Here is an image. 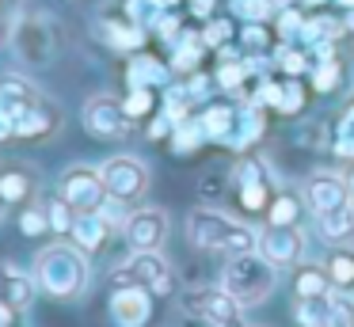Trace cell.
Returning <instances> with one entry per match:
<instances>
[{"mask_svg":"<svg viewBox=\"0 0 354 327\" xmlns=\"http://www.w3.org/2000/svg\"><path fill=\"white\" fill-rule=\"evenodd\" d=\"M316 232L331 243L351 240L354 236V205H339V209H331V213H320V217H316Z\"/></svg>","mask_w":354,"mask_h":327,"instance_id":"obj_19","label":"cell"},{"mask_svg":"<svg viewBox=\"0 0 354 327\" xmlns=\"http://www.w3.org/2000/svg\"><path fill=\"white\" fill-rule=\"evenodd\" d=\"M278 281V266L267 263L259 251H248V255H229L221 274V289L240 304V308H252V304H263L270 293H274Z\"/></svg>","mask_w":354,"mask_h":327,"instance_id":"obj_3","label":"cell"},{"mask_svg":"<svg viewBox=\"0 0 354 327\" xmlns=\"http://www.w3.org/2000/svg\"><path fill=\"white\" fill-rule=\"evenodd\" d=\"M62 198H65V202H69L77 213L100 209V205L107 202V183H103L100 167L73 164L69 171L62 175Z\"/></svg>","mask_w":354,"mask_h":327,"instance_id":"obj_5","label":"cell"},{"mask_svg":"<svg viewBox=\"0 0 354 327\" xmlns=\"http://www.w3.org/2000/svg\"><path fill=\"white\" fill-rule=\"evenodd\" d=\"M39 286H35V274H24L16 263H0V297L12 304V308H27L35 301Z\"/></svg>","mask_w":354,"mask_h":327,"instance_id":"obj_15","label":"cell"},{"mask_svg":"<svg viewBox=\"0 0 354 327\" xmlns=\"http://www.w3.org/2000/svg\"><path fill=\"white\" fill-rule=\"evenodd\" d=\"M12 137H16V122L8 114H0V141H12Z\"/></svg>","mask_w":354,"mask_h":327,"instance_id":"obj_43","label":"cell"},{"mask_svg":"<svg viewBox=\"0 0 354 327\" xmlns=\"http://www.w3.org/2000/svg\"><path fill=\"white\" fill-rule=\"evenodd\" d=\"M187 240L198 251H217V255H248L259 251V232L244 221H232L229 213L214 205H198L187 213Z\"/></svg>","mask_w":354,"mask_h":327,"instance_id":"obj_1","label":"cell"},{"mask_svg":"<svg viewBox=\"0 0 354 327\" xmlns=\"http://www.w3.org/2000/svg\"><path fill=\"white\" fill-rule=\"evenodd\" d=\"M232 15H240V19H248V23H259L263 15H267V8H270V0H232Z\"/></svg>","mask_w":354,"mask_h":327,"instance_id":"obj_38","label":"cell"},{"mask_svg":"<svg viewBox=\"0 0 354 327\" xmlns=\"http://www.w3.org/2000/svg\"><path fill=\"white\" fill-rule=\"evenodd\" d=\"M232 187H236L240 205L248 213H263L270 205V179H267V167L259 160H240L232 167Z\"/></svg>","mask_w":354,"mask_h":327,"instance_id":"obj_12","label":"cell"},{"mask_svg":"<svg viewBox=\"0 0 354 327\" xmlns=\"http://www.w3.org/2000/svg\"><path fill=\"white\" fill-rule=\"evenodd\" d=\"M111 324L115 327H145L153 319V293L141 286H115L111 289Z\"/></svg>","mask_w":354,"mask_h":327,"instance_id":"obj_8","label":"cell"},{"mask_svg":"<svg viewBox=\"0 0 354 327\" xmlns=\"http://www.w3.org/2000/svg\"><path fill=\"white\" fill-rule=\"evenodd\" d=\"M115 286H141L153 297H168L171 293V266L160 251H133L115 274H111Z\"/></svg>","mask_w":354,"mask_h":327,"instance_id":"obj_4","label":"cell"},{"mask_svg":"<svg viewBox=\"0 0 354 327\" xmlns=\"http://www.w3.org/2000/svg\"><path fill=\"white\" fill-rule=\"evenodd\" d=\"M293 316H297L301 327H328V319H331V293L297 297V304H293Z\"/></svg>","mask_w":354,"mask_h":327,"instance_id":"obj_23","label":"cell"},{"mask_svg":"<svg viewBox=\"0 0 354 327\" xmlns=\"http://www.w3.org/2000/svg\"><path fill=\"white\" fill-rule=\"evenodd\" d=\"M259 255L274 266H293L305 259V232L297 225H267L259 232Z\"/></svg>","mask_w":354,"mask_h":327,"instance_id":"obj_9","label":"cell"},{"mask_svg":"<svg viewBox=\"0 0 354 327\" xmlns=\"http://www.w3.org/2000/svg\"><path fill=\"white\" fill-rule=\"evenodd\" d=\"M122 111H126V118H130V122L149 118V114H153V88H133L130 95H126Z\"/></svg>","mask_w":354,"mask_h":327,"instance_id":"obj_33","label":"cell"},{"mask_svg":"<svg viewBox=\"0 0 354 327\" xmlns=\"http://www.w3.org/2000/svg\"><path fill=\"white\" fill-rule=\"evenodd\" d=\"M202 137H206V129H202L198 118H187L179 122V126H171V149L176 152H191L202 144Z\"/></svg>","mask_w":354,"mask_h":327,"instance_id":"obj_27","label":"cell"},{"mask_svg":"<svg viewBox=\"0 0 354 327\" xmlns=\"http://www.w3.org/2000/svg\"><path fill=\"white\" fill-rule=\"evenodd\" d=\"M153 4H156V8H160V12H168V8H171V4H176V0H153Z\"/></svg>","mask_w":354,"mask_h":327,"instance_id":"obj_47","label":"cell"},{"mask_svg":"<svg viewBox=\"0 0 354 327\" xmlns=\"http://www.w3.org/2000/svg\"><path fill=\"white\" fill-rule=\"evenodd\" d=\"M278 61H282V68H286V73H290V76H297V73H305V53H297V50H282V57H278Z\"/></svg>","mask_w":354,"mask_h":327,"instance_id":"obj_40","label":"cell"},{"mask_svg":"<svg viewBox=\"0 0 354 327\" xmlns=\"http://www.w3.org/2000/svg\"><path fill=\"white\" fill-rule=\"evenodd\" d=\"M301 27H305V19H301L297 12H282V23H278V30H282L286 38H290V35H301Z\"/></svg>","mask_w":354,"mask_h":327,"instance_id":"obj_41","label":"cell"},{"mask_svg":"<svg viewBox=\"0 0 354 327\" xmlns=\"http://www.w3.org/2000/svg\"><path fill=\"white\" fill-rule=\"evenodd\" d=\"M202 50H206V38H202V35H187L183 42H179V53L171 57V68H176V73H191V68L202 61Z\"/></svg>","mask_w":354,"mask_h":327,"instance_id":"obj_26","label":"cell"},{"mask_svg":"<svg viewBox=\"0 0 354 327\" xmlns=\"http://www.w3.org/2000/svg\"><path fill=\"white\" fill-rule=\"evenodd\" d=\"M54 126H57V118L39 103L35 111H27V114H19V118H16V137H42V133H50Z\"/></svg>","mask_w":354,"mask_h":327,"instance_id":"obj_25","label":"cell"},{"mask_svg":"<svg viewBox=\"0 0 354 327\" xmlns=\"http://www.w3.org/2000/svg\"><path fill=\"white\" fill-rule=\"evenodd\" d=\"M122 232L133 251H160L164 236H168V213L156 209V205H141V209L130 213Z\"/></svg>","mask_w":354,"mask_h":327,"instance_id":"obj_11","label":"cell"},{"mask_svg":"<svg viewBox=\"0 0 354 327\" xmlns=\"http://www.w3.org/2000/svg\"><path fill=\"white\" fill-rule=\"evenodd\" d=\"M328 327H354V293L335 289L331 293V319Z\"/></svg>","mask_w":354,"mask_h":327,"instance_id":"obj_32","label":"cell"},{"mask_svg":"<svg viewBox=\"0 0 354 327\" xmlns=\"http://www.w3.org/2000/svg\"><path fill=\"white\" fill-rule=\"evenodd\" d=\"M339 80H343V65H339L335 57H328V61L316 65V73H313V88L316 91H335Z\"/></svg>","mask_w":354,"mask_h":327,"instance_id":"obj_35","label":"cell"},{"mask_svg":"<svg viewBox=\"0 0 354 327\" xmlns=\"http://www.w3.org/2000/svg\"><path fill=\"white\" fill-rule=\"evenodd\" d=\"M301 106H305V88H301L297 80H278V103H274V111L297 114Z\"/></svg>","mask_w":354,"mask_h":327,"instance_id":"obj_31","label":"cell"},{"mask_svg":"<svg viewBox=\"0 0 354 327\" xmlns=\"http://www.w3.org/2000/svg\"><path fill=\"white\" fill-rule=\"evenodd\" d=\"M191 12H194V15H202V19H206V15L214 12V0H191Z\"/></svg>","mask_w":354,"mask_h":327,"instance_id":"obj_45","label":"cell"},{"mask_svg":"<svg viewBox=\"0 0 354 327\" xmlns=\"http://www.w3.org/2000/svg\"><path fill=\"white\" fill-rule=\"evenodd\" d=\"M308 4H320V0H308Z\"/></svg>","mask_w":354,"mask_h":327,"instance_id":"obj_52","label":"cell"},{"mask_svg":"<svg viewBox=\"0 0 354 327\" xmlns=\"http://www.w3.org/2000/svg\"><path fill=\"white\" fill-rule=\"evenodd\" d=\"M103 183H107V194L111 198H122V202H133V198L145 194L149 187V167L141 164L138 156H111L107 164L100 167Z\"/></svg>","mask_w":354,"mask_h":327,"instance_id":"obj_7","label":"cell"},{"mask_svg":"<svg viewBox=\"0 0 354 327\" xmlns=\"http://www.w3.org/2000/svg\"><path fill=\"white\" fill-rule=\"evenodd\" d=\"M141 23H107V42L115 46V50H138L141 46Z\"/></svg>","mask_w":354,"mask_h":327,"instance_id":"obj_29","label":"cell"},{"mask_svg":"<svg viewBox=\"0 0 354 327\" xmlns=\"http://www.w3.org/2000/svg\"><path fill=\"white\" fill-rule=\"evenodd\" d=\"M171 68L164 65L160 57H153V53H138V57L130 61V68H126V80H130V88H156V84L168 80Z\"/></svg>","mask_w":354,"mask_h":327,"instance_id":"obj_18","label":"cell"},{"mask_svg":"<svg viewBox=\"0 0 354 327\" xmlns=\"http://www.w3.org/2000/svg\"><path fill=\"white\" fill-rule=\"evenodd\" d=\"M107 221L100 217V209H84V213H77V221H73V243H77L80 251H100L103 247V240H107Z\"/></svg>","mask_w":354,"mask_h":327,"instance_id":"obj_17","label":"cell"},{"mask_svg":"<svg viewBox=\"0 0 354 327\" xmlns=\"http://www.w3.org/2000/svg\"><path fill=\"white\" fill-rule=\"evenodd\" d=\"M293 293H297V297L331 293L328 270H324V266H316V263H297V270H293Z\"/></svg>","mask_w":354,"mask_h":327,"instance_id":"obj_22","label":"cell"},{"mask_svg":"<svg viewBox=\"0 0 354 327\" xmlns=\"http://www.w3.org/2000/svg\"><path fill=\"white\" fill-rule=\"evenodd\" d=\"M4 205H8V202H4V198H0V217H4Z\"/></svg>","mask_w":354,"mask_h":327,"instance_id":"obj_51","label":"cell"},{"mask_svg":"<svg viewBox=\"0 0 354 327\" xmlns=\"http://www.w3.org/2000/svg\"><path fill=\"white\" fill-rule=\"evenodd\" d=\"M46 217H50V232H73V221H77V209H73L65 198H54L46 205Z\"/></svg>","mask_w":354,"mask_h":327,"instance_id":"obj_34","label":"cell"},{"mask_svg":"<svg viewBox=\"0 0 354 327\" xmlns=\"http://www.w3.org/2000/svg\"><path fill=\"white\" fill-rule=\"evenodd\" d=\"M225 35H229V23H214V27H206V30H202V38H206V46H217Z\"/></svg>","mask_w":354,"mask_h":327,"instance_id":"obj_42","label":"cell"},{"mask_svg":"<svg viewBox=\"0 0 354 327\" xmlns=\"http://www.w3.org/2000/svg\"><path fill=\"white\" fill-rule=\"evenodd\" d=\"M339 137H354V103H351V111H346V118H343V129H339Z\"/></svg>","mask_w":354,"mask_h":327,"instance_id":"obj_46","label":"cell"},{"mask_svg":"<svg viewBox=\"0 0 354 327\" xmlns=\"http://www.w3.org/2000/svg\"><path fill=\"white\" fill-rule=\"evenodd\" d=\"M346 187H351V198H354V171L346 175Z\"/></svg>","mask_w":354,"mask_h":327,"instance_id":"obj_48","label":"cell"},{"mask_svg":"<svg viewBox=\"0 0 354 327\" xmlns=\"http://www.w3.org/2000/svg\"><path fill=\"white\" fill-rule=\"evenodd\" d=\"M35 286L54 301L80 297L88 286V259L77 243H50L35 255Z\"/></svg>","mask_w":354,"mask_h":327,"instance_id":"obj_2","label":"cell"},{"mask_svg":"<svg viewBox=\"0 0 354 327\" xmlns=\"http://www.w3.org/2000/svg\"><path fill=\"white\" fill-rule=\"evenodd\" d=\"M343 27H351V30H354V12H351V15H346V23H343Z\"/></svg>","mask_w":354,"mask_h":327,"instance_id":"obj_49","label":"cell"},{"mask_svg":"<svg viewBox=\"0 0 354 327\" xmlns=\"http://www.w3.org/2000/svg\"><path fill=\"white\" fill-rule=\"evenodd\" d=\"M198 122H202V129H206L209 141H221V144H225L232 122H236V111H232V106H209V111H202Z\"/></svg>","mask_w":354,"mask_h":327,"instance_id":"obj_24","label":"cell"},{"mask_svg":"<svg viewBox=\"0 0 354 327\" xmlns=\"http://www.w3.org/2000/svg\"><path fill=\"white\" fill-rule=\"evenodd\" d=\"M183 308L209 327H244L240 324V304L225 289H191L183 297Z\"/></svg>","mask_w":354,"mask_h":327,"instance_id":"obj_6","label":"cell"},{"mask_svg":"<svg viewBox=\"0 0 354 327\" xmlns=\"http://www.w3.org/2000/svg\"><path fill=\"white\" fill-rule=\"evenodd\" d=\"M301 202L293 194H274L267 205V225H297Z\"/></svg>","mask_w":354,"mask_h":327,"instance_id":"obj_28","label":"cell"},{"mask_svg":"<svg viewBox=\"0 0 354 327\" xmlns=\"http://www.w3.org/2000/svg\"><path fill=\"white\" fill-rule=\"evenodd\" d=\"M244 76H248V65H221L217 68V84H221V88H240V84H244Z\"/></svg>","mask_w":354,"mask_h":327,"instance_id":"obj_39","label":"cell"},{"mask_svg":"<svg viewBox=\"0 0 354 327\" xmlns=\"http://www.w3.org/2000/svg\"><path fill=\"white\" fill-rule=\"evenodd\" d=\"M122 205H126L122 198H111V194H107V202L100 205V217L107 221V228H126V221H130V213H126Z\"/></svg>","mask_w":354,"mask_h":327,"instance_id":"obj_37","label":"cell"},{"mask_svg":"<svg viewBox=\"0 0 354 327\" xmlns=\"http://www.w3.org/2000/svg\"><path fill=\"white\" fill-rule=\"evenodd\" d=\"M335 35H339V23H335V19H328V15L305 19V27H301V38H305L308 46H316V42H331Z\"/></svg>","mask_w":354,"mask_h":327,"instance_id":"obj_30","label":"cell"},{"mask_svg":"<svg viewBox=\"0 0 354 327\" xmlns=\"http://www.w3.org/2000/svg\"><path fill=\"white\" fill-rule=\"evenodd\" d=\"M84 129L92 137H122L130 129V118H126L122 103L115 95H92L84 103Z\"/></svg>","mask_w":354,"mask_h":327,"instance_id":"obj_13","label":"cell"},{"mask_svg":"<svg viewBox=\"0 0 354 327\" xmlns=\"http://www.w3.org/2000/svg\"><path fill=\"white\" fill-rule=\"evenodd\" d=\"M42 99H39V91L31 88L27 80H0V114H8L12 122L19 118V114H27V111H35Z\"/></svg>","mask_w":354,"mask_h":327,"instance_id":"obj_16","label":"cell"},{"mask_svg":"<svg viewBox=\"0 0 354 327\" xmlns=\"http://www.w3.org/2000/svg\"><path fill=\"white\" fill-rule=\"evenodd\" d=\"M35 187H39V179H35V171H27V167H8V171H0V198L4 202H27V198L35 194Z\"/></svg>","mask_w":354,"mask_h":327,"instance_id":"obj_20","label":"cell"},{"mask_svg":"<svg viewBox=\"0 0 354 327\" xmlns=\"http://www.w3.org/2000/svg\"><path fill=\"white\" fill-rule=\"evenodd\" d=\"M328 270L331 289H343V293H354V247H335L324 263Z\"/></svg>","mask_w":354,"mask_h":327,"instance_id":"obj_21","label":"cell"},{"mask_svg":"<svg viewBox=\"0 0 354 327\" xmlns=\"http://www.w3.org/2000/svg\"><path fill=\"white\" fill-rule=\"evenodd\" d=\"M12 319H16V308L0 297V327H12Z\"/></svg>","mask_w":354,"mask_h":327,"instance_id":"obj_44","label":"cell"},{"mask_svg":"<svg viewBox=\"0 0 354 327\" xmlns=\"http://www.w3.org/2000/svg\"><path fill=\"white\" fill-rule=\"evenodd\" d=\"M19 232H24V236H42V232H50L46 205H27V209L19 213Z\"/></svg>","mask_w":354,"mask_h":327,"instance_id":"obj_36","label":"cell"},{"mask_svg":"<svg viewBox=\"0 0 354 327\" xmlns=\"http://www.w3.org/2000/svg\"><path fill=\"white\" fill-rule=\"evenodd\" d=\"M339 4H343V8H351V12H354V0H339Z\"/></svg>","mask_w":354,"mask_h":327,"instance_id":"obj_50","label":"cell"},{"mask_svg":"<svg viewBox=\"0 0 354 327\" xmlns=\"http://www.w3.org/2000/svg\"><path fill=\"white\" fill-rule=\"evenodd\" d=\"M305 205L313 209V217H320V213H331L339 209V205H351V187H346L343 175L335 171H313L305 179Z\"/></svg>","mask_w":354,"mask_h":327,"instance_id":"obj_10","label":"cell"},{"mask_svg":"<svg viewBox=\"0 0 354 327\" xmlns=\"http://www.w3.org/2000/svg\"><path fill=\"white\" fill-rule=\"evenodd\" d=\"M263 129H267V114H263V106H255V103L236 106V122H232L225 144L236 149V152H244V149H252V144L263 137Z\"/></svg>","mask_w":354,"mask_h":327,"instance_id":"obj_14","label":"cell"}]
</instances>
